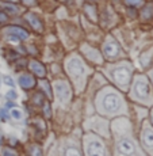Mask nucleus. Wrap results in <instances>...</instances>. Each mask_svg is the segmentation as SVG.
Listing matches in <instances>:
<instances>
[{"label": "nucleus", "mask_w": 153, "mask_h": 156, "mask_svg": "<svg viewBox=\"0 0 153 156\" xmlns=\"http://www.w3.org/2000/svg\"><path fill=\"white\" fill-rule=\"evenodd\" d=\"M133 97L140 101H146L152 97L151 86H149L148 80L145 77L140 76L136 79V82L133 84Z\"/></svg>", "instance_id": "nucleus-1"}, {"label": "nucleus", "mask_w": 153, "mask_h": 156, "mask_svg": "<svg viewBox=\"0 0 153 156\" xmlns=\"http://www.w3.org/2000/svg\"><path fill=\"white\" fill-rule=\"evenodd\" d=\"M116 152L119 156H140L141 154L137 149L136 144L129 137H123V139L118 140L116 143Z\"/></svg>", "instance_id": "nucleus-2"}, {"label": "nucleus", "mask_w": 153, "mask_h": 156, "mask_svg": "<svg viewBox=\"0 0 153 156\" xmlns=\"http://www.w3.org/2000/svg\"><path fill=\"white\" fill-rule=\"evenodd\" d=\"M85 156H106L104 144L98 139L89 137L85 141Z\"/></svg>", "instance_id": "nucleus-3"}, {"label": "nucleus", "mask_w": 153, "mask_h": 156, "mask_svg": "<svg viewBox=\"0 0 153 156\" xmlns=\"http://www.w3.org/2000/svg\"><path fill=\"white\" fill-rule=\"evenodd\" d=\"M5 35H8V41H11V42L27 41L30 38V33L20 26H8L5 29Z\"/></svg>", "instance_id": "nucleus-4"}, {"label": "nucleus", "mask_w": 153, "mask_h": 156, "mask_svg": "<svg viewBox=\"0 0 153 156\" xmlns=\"http://www.w3.org/2000/svg\"><path fill=\"white\" fill-rule=\"evenodd\" d=\"M121 106V98L115 92H107L102 99V107L106 113H115Z\"/></svg>", "instance_id": "nucleus-5"}, {"label": "nucleus", "mask_w": 153, "mask_h": 156, "mask_svg": "<svg viewBox=\"0 0 153 156\" xmlns=\"http://www.w3.org/2000/svg\"><path fill=\"white\" fill-rule=\"evenodd\" d=\"M113 77L114 82L119 86H127L130 82V76H131V71L129 67H116L113 71Z\"/></svg>", "instance_id": "nucleus-6"}, {"label": "nucleus", "mask_w": 153, "mask_h": 156, "mask_svg": "<svg viewBox=\"0 0 153 156\" xmlns=\"http://www.w3.org/2000/svg\"><path fill=\"white\" fill-rule=\"evenodd\" d=\"M18 84H19V87L23 91H31L37 86V79H35L34 75L23 72V73H20L18 76Z\"/></svg>", "instance_id": "nucleus-7"}, {"label": "nucleus", "mask_w": 153, "mask_h": 156, "mask_svg": "<svg viewBox=\"0 0 153 156\" xmlns=\"http://www.w3.org/2000/svg\"><path fill=\"white\" fill-rule=\"evenodd\" d=\"M54 94H56V98L61 102V103H67V102L71 99L69 87H68V84L65 82H62V80L56 82V84H54Z\"/></svg>", "instance_id": "nucleus-8"}, {"label": "nucleus", "mask_w": 153, "mask_h": 156, "mask_svg": "<svg viewBox=\"0 0 153 156\" xmlns=\"http://www.w3.org/2000/svg\"><path fill=\"white\" fill-rule=\"evenodd\" d=\"M141 143L149 155L153 156V129L151 126H145L141 130Z\"/></svg>", "instance_id": "nucleus-9"}, {"label": "nucleus", "mask_w": 153, "mask_h": 156, "mask_svg": "<svg viewBox=\"0 0 153 156\" xmlns=\"http://www.w3.org/2000/svg\"><path fill=\"white\" fill-rule=\"evenodd\" d=\"M103 55L109 60H115L119 56V46L114 40H107L103 45Z\"/></svg>", "instance_id": "nucleus-10"}, {"label": "nucleus", "mask_w": 153, "mask_h": 156, "mask_svg": "<svg viewBox=\"0 0 153 156\" xmlns=\"http://www.w3.org/2000/svg\"><path fill=\"white\" fill-rule=\"evenodd\" d=\"M27 68L30 71V73L34 75L35 77H40V79H45L46 76V68L38 60H30L27 62Z\"/></svg>", "instance_id": "nucleus-11"}, {"label": "nucleus", "mask_w": 153, "mask_h": 156, "mask_svg": "<svg viewBox=\"0 0 153 156\" xmlns=\"http://www.w3.org/2000/svg\"><path fill=\"white\" fill-rule=\"evenodd\" d=\"M25 20L27 22V25H30V27L34 30V31H37V33L43 31V22H42V19L37 14L27 12L25 15Z\"/></svg>", "instance_id": "nucleus-12"}, {"label": "nucleus", "mask_w": 153, "mask_h": 156, "mask_svg": "<svg viewBox=\"0 0 153 156\" xmlns=\"http://www.w3.org/2000/svg\"><path fill=\"white\" fill-rule=\"evenodd\" d=\"M0 8L3 12H5L8 16H16L20 14V7L18 3H11V2H3L0 3Z\"/></svg>", "instance_id": "nucleus-13"}, {"label": "nucleus", "mask_w": 153, "mask_h": 156, "mask_svg": "<svg viewBox=\"0 0 153 156\" xmlns=\"http://www.w3.org/2000/svg\"><path fill=\"white\" fill-rule=\"evenodd\" d=\"M68 71L71 72L73 76H82L84 73V71H85V68H84L83 62L80 61V60L77 58H72L69 62H68Z\"/></svg>", "instance_id": "nucleus-14"}, {"label": "nucleus", "mask_w": 153, "mask_h": 156, "mask_svg": "<svg viewBox=\"0 0 153 156\" xmlns=\"http://www.w3.org/2000/svg\"><path fill=\"white\" fill-rule=\"evenodd\" d=\"M140 16L142 20H149L153 16V5H142V10L140 12Z\"/></svg>", "instance_id": "nucleus-15"}, {"label": "nucleus", "mask_w": 153, "mask_h": 156, "mask_svg": "<svg viewBox=\"0 0 153 156\" xmlns=\"http://www.w3.org/2000/svg\"><path fill=\"white\" fill-rule=\"evenodd\" d=\"M84 10H85L87 15H88L89 18H91L94 22H96L98 20V16H96V5H94L92 3H87L85 7H84Z\"/></svg>", "instance_id": "nucleus-16"}, {"label": "nucleus", "mask_w": 153, "mask_h": 156, "mask_svg": "<svg viewBox=\"0 0 153 156\" xmlns=\"http://www.w3.org/2000/svg\"><path fill=\"white\" fill-rule=\"evenodd\" d=\"M45 101H46V97H45L41 91H35L31 97V102H33V105H35V106H42Z\"/></svg>", "instance_id": "nucleus-17"}, {"label": "nucleus", "mask_w": 153, "mask_h": 156, "mask_svg": "<svg viewBox=\"0 0 153 156\" xmlns=\"http://www.w3.org/2000/svg\"><path fill=\"white\" fill-rule=\"evenodd\" d=\"M41 87H42L41 92L45 95V97H46L47 101H50L53 98V92H52V90H50V87H49V83H47L46 80H42V82H41Z\"/></svg>", "instance_id": "nucleus-18"}, {"label": "nucleus", "mask_w": 153, "mask_h": 156, "mask_svg": "<svg viewBox=\"0 0 153 156\" xmlns=\"http://www.w3.org/2000/svg\"><path fill=\"white\" fill-rule=\"evenodd\" d=\"M42 114H43L45 119L52 118V106H50V101H45L43 105H42Z\"/></svg>", "instance_id": "nucleus-19"}, {"label": "nucleus", "mask_w": 153, "mask_h": 156, "mask_svg": "<svg viewBox=\"0 0 153 156\" xmlns=\"http://www.w3.org/2000/svg\"><path fill=\"white\" fill-rule=\"evenodd\" d=\"M8 113H10V118L15 119V121H20L23 118V112L18 107H12L11 110H8Z\"/></svg>", "instance_id": "nucleus-20"}, {"label": "nucleus", "mask_w": 153, "mask_h": 156, "mask_svg": "<svg viewBox=\"0 0 153 156\" xmlns=\"http://www.w3.org/2000/svg\"><path fill=\"white\" fill-rule=\"evenodd\" d=\"M64 156H82L80 151L73 145H68L64 149Z\"/></svg>", "instance_id": "nucleus-21"}, {"label": "nucleus", "mask_w": 153, "mask_h": 156, "mask_svg": "<svg viewBox=\"0 0 153 156\" xmlns=\"http://www.w3.org/2000/svg\"><path fill=\"white\" fill-rule=\"evenodd\" d=\"M0 156H19V154L15 151L12 147H3L0 149Z\"/></svg>", "instance_id": "nucleus-22"}, {"label": "nucleus", "mask_w": 153, "mask_h": 156, "mask_svg": "<svg viewBox=\"0 0 153 156\" xmlns=\"http://www.w3.org/2000/svg\"><path fill=\"white\" fill-rule=\"evenodd\" d=\"M123 3L127 7H133V8H138L142 7L145 4V0H123Z\"/></svg>", "instance_id": "nucleus-23"}, {"label": "nucleus", "mask_w": 153, "mask_h": 156, "mask_svg": "<svg viewBox=\"0 0 153 156\" xmlns=\"http://www.w3.org/2000/svg\"><path fill=\"white\" fill-rule=\"evenodd\" d=\"M30 156H43V151H42V148L38 144H33L31 147H30Z\"/></svg>", "instance_id": "nucleus-24"}, {"label": "nucleus", "mask_w": 153, "mask_h": 156, "mask_svg": "<svg viewBox=\"0 0 153 156\" xmlns=\"http://www.w3.org/2000/svg\"><path fill=\"white\" fill-rule=\"evenodd\" d=\"M8 118H10L8 109H5V107H0V122H7Z\"/></svg>", "instance_id": "nucleus-25"}, {"label": "nucleus", "mask_w": 153, "mask_h": 156, "mask_svg": "<svg viewBox=\"0 0 153 156\" xmlns=\"http://www.w3.org/2000/svg\"><path fill=\"white\" fill-rule=\"evenodd\" d=\"M34 126L37 128V130L41 132V133H45V132H46V126H45V122L43 121H40V119H37V121L34 122Z\"/></svg>", "instance_id": "nucleus-26"}, {"label": "nucleus", "mask_w": 153, "mask_h": 156, "mask_svg": "<svg viewBox=\"0 0 153 156\" xmlns=\"http://www.w3.org/2000/svg\"><path fill=\"white\" fill-rule=\"evenodd\" d=\"M10 22V16H8L5 12H3L2 10H0V26H4L7 25V23Z\"/></svg>", "instance_id": "nucleus-27"}, {"label": "nucleus", "mask_w": 153, "mask_h": 156, "mask_svg": "<svg viewBox=\"0 0 153 156\" xmlns=\"http://www.w3.org/2000/svg\"><path fill=\"white\" fill-rule=\"evenodd\" d=\"M19 3H22L26 7H34L38 4V0H19Z\"/></svg>", "instance_id": "nucleus-28"}, {"label": "nucleus", "mask_w": 153, "mask_h": 156, "mask_svg": "<svg viewBox=\"0 0 153 156\" xmlns=\"http://www.w3.org/2000/svg\"><path fill=\"white\" fill-rule=\"evenodd\" d=\"M126 12H127V16H129V18H131V19H134V18H137V8L127 7V10H126Z\"/></svg>", "instance_id": "nucleus-29"}, {"label": "nucleus", "mask_w": 153, "mask_h": 156, "mask_svg": "<svg viewBox=\"0 0 153 156\" xmlns=\"http://www.w3.org/2000/svg\"><path fill=\"white\" fill-rule=\"evenodd\" d=\"M5 97H7L8 101H15L18 98V94H16V91L12 88V90H10V91L7 92V95H5Z\"/></svg>", "instance_id": "nucleus-30"}, {"label": "nucleus", "mask_w": 153, "mask_h": 156, "mask_svg": "<svg viewBox=\"0 0 153 156\" xmlns=\"http://www.w3.org/2000/svg\"><path fill=\"white\" fill-rule=\"evenodd\" d=\"M3 82H4L7 86H10L11 88H14V87H15V82L12 80V77H10V76H4V79H3Z\"/></svg>", "instance_id": "nucleus-31"}, {"label": "nucleus", "mask_w": 153, "mask_h": 156, "mask_svg": "<svg viewBox=\"0 0 153 156\" xmlns=\"http://www.w3.org/2000/svg\"><path fill=\"white\" fill-rule=\"evenodd\" d=\"M12 107H15V103L12 101H7V102H5V109H12Z\"/></svg>", "instance_id": "nucleus-32"}, {"label": "nucleus", "mask_w": 153, "mask_h": 156, "mask_svg": "<svg viewBox=\"0 0 153 156\" xmlns=\"http://www.w3.org/2000/svg\"><path fill=\"white\" fill-rule=\"evenodd\" d=\"M8 143H10L11 147H15V145H16V143H18V140L16 139H12V137H10V139H8Z\"/></svg>", "instance_id": "nucleus-33"}, {"label": "nucleus", "mask_w": 153, "mask_h": 156, "mask_svg": "<svg viewBox=\"0 0 153 156\" xmlns=\"http://www.w3.org/2000/svg\"><path fill=\"white\" fill-rule=\"evenodd\" d=\"M2 144H3V137L0 136V147H2Z\"/></svg>", "instance_id": "nucleus-34"}, {"label": "nucleus", "mask_w": 153, "mask_h": 156, "mask_svg": "<svg viewBox=\"0 0 153 156\" xmlns=\"http://www.w3.org/2000/svg\"><path fill=\"white\" fill-rule=\"evenodd\" d=\"M151 77H152V82H153V72H151Z\"/></svg>", "instance_id": "nucleus-35"}, {"label": "nucleus", "mask_w": 153, "mask_h": 156, "mask_svg": "<svg viewBox=\"0 0 153 156\" xmlns=\"http://www.w3.org/2000/svg\"><path fill=\"white\" fill-rule=\"evenodd\" d=\"M151 117H152V124H153V112H152V115Z\"/></svg>", "instance_id": "nucleus-36"}, {"label": "nucleus", "mask_w": 153, "mask_h": 156, "mask_svg": "<svg viewBox=\"0 0 153 156\" xmlns=\"http://www.w3.org/2000/svg\"><path fill=\"white\" fill-rule=\"evenodd\" d=\"M89 2H95V0H89Z\"/></svg>", "instance_id": "nucleus-37"}, {"label": "nucleus", "mask_w": 153, "mask_h": 156, "mask_svg": "<svg viewBox=\"0 0 153 156\" xmlns=\"http://www.w3.org/2000/svg\"><path fill=\"white\" fill-rule=\"evenodd\" d=\"M0 83H2V80H0Z\"/></svg>", "instance_id": "nucleus-38"}]
</instances>
